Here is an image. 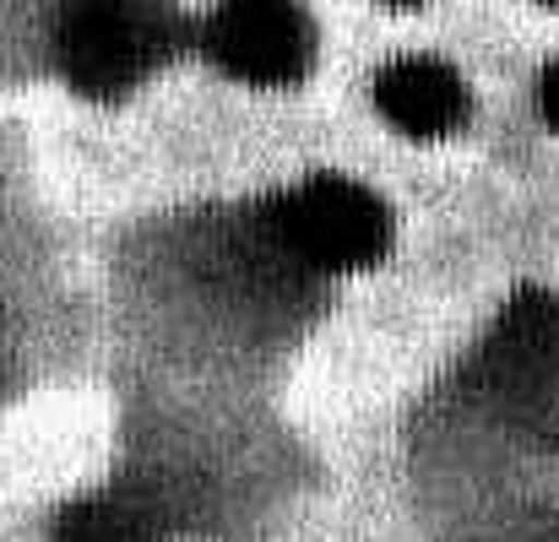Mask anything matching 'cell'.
Segmentation results:
<instances>
[{
	"label": "cell",
	"mask_w": 559,
	"mask_h": 542,
	"mask_svg": "<svg viewBox=\"0 0 559 542\" xmlns=\"http://www.w3.org/2000/svg\"><path fill=\"white\" fill-rule=\"evenodd\" d=\"M55 542H164V516L142 494L104 489L55 516Z\"/></svg>",
	"instance_id": "8992f818"
},
{
	"label": "cell",
	"mask_w": 559,
	"mask_h": 542,
	"mask_svg": "<svg viewBox=\"0 0 559 542\" xmlns=\"http://www.w3.org/2000/svg\"><path fill=\"white\" fill-rule=\"evenodd\" d=\"M374 109L413 142L456 136L473 120V87L451 60L435 55H396L374 76Z\"/></svg>",
	"instance_id": "5b68a950"
},
{
	"label": "cell",
	"mask_w": 559,
	"mask_h": 542,
	"mask_svg": "<svg viewBox=\"0 0 559 542\" xmlns=\"http://www.w3.org/2000/svg\"><path fill=\"white\" fill-rule=\"evenodd\" d=\"M380 5H402L407 11V5H424V0H380Z\"/></svg>",
	"instance_id": "ba28073f"
},
{
	"label": "cell",
	"mask_w": 559,
	"mask_h": 542,
	"mask_svg": "<svg viewBox=\"0 0 559 542\" xmlns=\"http://www.w3.org/2000/svg\"><path fill=\"white\" fill-rule=\"evenodd\" d=\"M473 396L522 439L559 445V299L516 293L467 363Z\"/></svg>",
	"instance_id": "3957f363"
},
{
	"label": "cell",
	"mask_w": 559,
	"mask_h": 542,
	"mask_svg": "<svg viewBox=\"0 0 559 542\" xmlns=\"http://www.w3.org/2000/svg\"><path fill=\"white\" fill-rule=\"evenodd\" d=\"M255 233L266 239L277 261L337 277V272H370L385 261L391 212L370 184L343 180V174H310L261 206Z\"/></svg>",
	"instance_id": "7a4b0ae2"
},
{
	"label": "cell",
	"mask_w": 559,
	"mask_h": 542,
	"mask_svg": "<svg viewBox=\"0 0 559 542\" xmlns=\"http://www.w3.org/2000/svg\"><path fill=\"white\" fill-rule=\"evenodd\" d=\"M538 5H549V11H559V0H538Z\"/></svg>",
	"instance_id": "9c48e42d"
},
{
	"label": "cell",
	"mask_w": 559,
	"mask_h": 542,
	"mask_svg": "<svg viewBox=\"0 0 559 542\" xmlns=\"http://www.w3.org/2000/svg\"><path fill=\"white\" fill-rule=\"evenodd\" d=\"M186 33L175 0H66L55 22V65L71 93L115 104L147 87L186 49Z\"/></svg>",
	"instance_id": "6da1fadb"
},
{
	"label": "cell",
	"mask_w": 559,
	"mask_h": 542,
	"mask_svg": "<svg viewBox=\"0 0 559 542\" xmlns=\"http://www.w3.org/2000/svg\"><path fill=\"white\" fill-rule=\"evenodd\" d=\"M538 115L559 131V60L544 65V76H538Z\"/></svg>",
	"instance_id": "52a82bcc"
},
{
	"label": "cell",
	"mask_w": 559,
	"mask_h": 542,
	"mask_svg": "<svg viewBox=\"0 0 559 542\" xmlns=\"http://www.w3.org/2000/svg\"><path fill=\"white\" fill-rule=\"evenodd\" d=\"M201 49L250 87H294L316 71V22L299 0H217L201 22Z\"/></svg>",
	"instance_id": "277c9868"
}]
</instances>
